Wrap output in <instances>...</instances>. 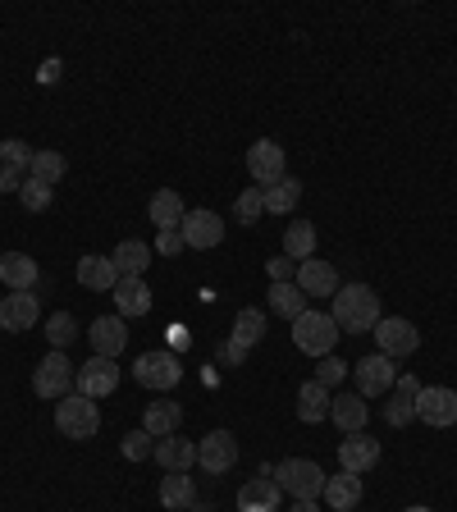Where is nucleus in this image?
<instances>
[{
  "mask_svg": "<svg viewBox=\"0 0 457 512\" xmlns=\"http://www.w3.org/2000/svg\"><path fill=\"white\" fill-rule=\"evenodd\" d=\"M330 403H334V394L325 389V384H316V380H307L298 389V416L307 421V426H316V421H330Z\"/></svg>",
  "mask_w": 457,
  "mask_h": 512,
  "instance_id": "29",
  "label": "nucleus"
},
{
  "mask_svg": "<svg viewBox=\"0 0 457 512\" xmlns=\"http://www.w3.org/2000/svg\"><path fill=\"white\" fill-rule=\"evenodd\" d=\"M151 453H156V435H147V430H128L124 435V458L128 462H147Z\"/></svg>",
  "mask_w": 457,
  "mask_h": 512,
  "instance_id": "39",
  "label": "nucleus"
},
{
  "mask_svg": "<svg viewBox=\"0 0 457 512\" xmlns=\"http://www.w3.org/2000/svg\"><path fill=\"white\" fill-rule=\"evenodd\" d=\"M151 247L142 243V238H124V243L110 252V261H115V270H119V279H142V270L151 266Z\"/></svg>",
  "mask_w": 457,
  "mask_h": 512,
  "instance_id": "23",
  "label": "nucleus"
},
{
  "mask_svg": "<svg viewBox=\"0 0 457 512\" xmlns=\"http://www.w3.org/2000/svg\"><path fill=\"white\" fill-rule=\"evenodd\" d=\"M23 188V179L14 170H5V165H0V192H19Z\"/></svg>",
  "mask_w": 457,
  "mask_h": 512,
  "instance_id": "45",
  "label": "nucleus"
},
{
  "mask_svg": "<svg viewBox=\"0 0 457 512\" xmlns=\"http://www.w3.org/2000/svg\"><path fill=\"white\" fill-rule=\"evenodd\" d=\"M229 339H234L238 348H247V352H252L256 343L266 339V311L243 307V311H238V320H234V330H229Z\"/></svg>",
  "mask_w": 457,
  "mask_h": 512,
  "instance_id": "32",
  "label": "nucleus"
},
{
  "mask_svg": "<svg viewBox=\"0 0 457 512\" xmlns=\"http://www.w3.org/2000/svg\"><path fill=\"white\" fill-rule=\"evenodd\" d=\"M37 78H42V83H55V78H60V60H46L42 69H37Z\"/></svg>",
  "mask_w": 457,
  "mask_h": 512,
  "instance_id": "46",
  "label": "nucleus"
},
{
  "mask_svg": "<svg viewBox=\"0 0 457 512\" xmlns=\"http://www.w3.org/2000/svg\"><path fill=\"white\" fill-rule=\"evenodd\" d=\"M46 339H51V348H55V352H64L69 343L78 339V320L69 316V311H55V316L46 320Z\"/></svg>",
  "mask_w": 457,
  "mask_h": 512,
  "instance_id": "36",
  "label": "nucleus"
},
{
  "mask_svg": "<svg viewBox=\"0 0 457 512\" xmlns=\"http://www.w3.org/2000/svg\"><path fill=\"white\" fill-rule=\"evenodd\" d=\"M416 394H421V380H416V375H398L394 398L384 403V421H389V426H407L416 416Z\"/></svg>",
  "mask_w": 457,
  "mask_h": 512,
  "instance_id": "21",
  "label": "nucleus"
},
{
  "mask_svg": "<svg viewBox=\"0 0 457 512\" xmlns=\"http://www.w3.org/2000/svg\"><path fill=\"white\" fill-rule=\"evenodd\" d=\"M179 426H183V407L170 403V398H160V403H151L147 412H142V430H147V435H156V439L179 435Z\"/></svg>",
  "mask_w": 457,
  "mask_h": 512,
  "instance_id": "27",
  "label": "nucleus"
},
{
  "mask_svg": "<svg viewBox=\"0 0 457 512\" xmlns=\"http://www.w3.org/2000/svg\"><path fill=\"white\" fill-rule=\"evenodd\" d=\"M115 307H119V316H147L151 311V288H147V279H119L115 284Z\"/></svg>",
  "mask_w": 457,
  "mask_h": 512,
  "instance_id": "28",
  "label": "nucleus"
},
{
  "mask_svg": "<svg viewBox=\"0 0 457 512\" xmlns=\"http://www.w3.org/2000/svg\"><path fill=\"white\" fill-rule=\"evenodd\" d=\"M19 202L28 206V211H46V206L55 202V188H46V183H37V179H23Z\"/></svg>",
  "mask_w": 457,
  "mask_h": 512,
  "instance_id": "40",
  "label": "nucleus"
},
{
  "mask_svg": "<svg viewBox=\"0 0 457 512\" xmlns=\"http://www.w3.org/2000/svg\"><path fill=\"white\" fill-rule=\"evenodd\" d=\"M352 375H357V394H362V398H380V394H389V389H394L398 366H394V357L371 352V357H362V362L352 366Z\"/></svg>",
  "mask_w": 457,
  "mask_h": 512,
  "instance_id": "9",
  "label": "nucleus"
},
{
  "mask_svg": "<svg viewBox=\"0 0 457 512\" xmlns=\"http://www.w3.org/2000/svg\"><path fill=\"white\" fill-rule=\"evenodd\" d=\"M416 416L435 430H448L457 421V394L448 384H421V394H416Z\"/></svg>",
  "mask_w": 457,
  "mask_h": 512,
  "instance_id": "8",
  "label": "nucleus"
},
{
  "mask_svg": "<svg viewBox=\"0 0 457 512\" xmlns=\"http://www.w3.org/2000/svg\"><path fill=\"white\" fill-rule=\"evenodd\" d=\"M330 316L348 334H371L380 325V293L371 284H339Z\"/></svg>",
  "mask_w": 457,
  "mask_h": 512,
  "instance_id": "1",
  "label": "nucleus"
},
{
  "mask_svg": "<svg viewBox=\"0 0 457 512\" xmlns=\"http://www.w3.org/2000/svg\"><path fill=\"white\" fill-rule=\"evenodd\" d=\"M275 485L284 494H293V499H316V494L325 490V471L307 458H284L275 467Z\"/></svg>",
  "mask_w": 457,
  "mask_h": 512,
  "instance_id": "5",
  "label": "nucleus"
},
{
  "mask_svg": "<svg viewBox=\"0 0 457 512\" xmlns=\"http://www.w3.org/2000/svg\"><path fill=\"white\" fill-rule=\"evenodd\" d=\"M0 165H5V170H14V174H23L32 165V147H28V142H19V138H5V142H0Z\"/></svg>",
  "mask_w": 457,
  "mask_h": 512,
  "instance_id": "37",
  "label": "nucleus"
},
{
  "mask_svg": "<svg viewBox=\"0 0 457 512\" xmlns=\"http://www.w3.org/2000/svg\"><path fill=\"white\" fill-rule=\"evenodd\" d=\"M37 279H42V270H37V261L23 252H5L0 256V284L10 288V293H32L37 288Z\"/></svg>",
  "mask_w": 457,
  "mask_h": 512,
  "instance_id": "20",
  "label": "nucleus"
},
{
  "mask_svg": "<svg viewBox=\"0 0 457 512\" xmlns=\"http://www.w3.org/2000/svg\"><path fill=\"white\" fill-rule=\"evenodd\" d=\"M293 284H298L307 298H334V293H339V270H334L330 261L311 256V261H302V266H298Z\"/></svg>",
  "mask_w": 457,
  "mask_h": 512,
  "instance_id": "14",
  "label": "nucleus"
},
{
  "mask_svg": "<svg viewBox=\"0 0 457 512\" xmlns=\"http://www.w3.org/2000/svg\"><path fill=\"white\" fill-rule=\"evenodd\" d=\"M279 494L284 490L275 485V476L256 471L243 490H238V512H279Z\"/></svg>",
  "mask_w": 457,
  "mask_h": 512,
  "instance_id": "18",
  "label": "nucleus"
},
{
  "mask_svg": "<svg viewBox=\"0 0 457 512\" xmlns=\"http://www.w3.org/2000/svg\"><path fill=\"white\" fill-rule=\"evenodd\" d=\"M179 234H183V247H197V252H206V247H220L224 220H220L215 211H206V206H197V211L183 215Z\"/></svg>",
  "mask_w": 457,
  "mask_h": 512,
  "instance_id": "12",
  "label": "nucleus"
},
{
  "mask_svg": "<svg viewBox=\"0 0 457 512\" xmlns=\"http://www.w3.org/2000/svg\"><path fill=\"white\" fill-rule=\"evenodd\" d=\"M87 339H92V352H96V357H115V362H119V352L128 348V325H124V316H96L92 330H87Z\"/></svg>",
  "mask_w": 457,
  "mask_h": 512,
  "instance_id": "16",
  "label": "nucleus"
},
{
  "mask_svg": "<svg viewBox=\"0 0 457 512\" xmlns=\"http://www.w3.org/2000/svg\"><path fill=\"white\" fill-rule=\"evenodd\" d=\"M133 375H138L142 389H160V394H170L174 384L183 380V366L174 352H142L138 362H133Z\"/></svg>",
  "mask_w": 457,
  "mask_h": 512,
  "instance_id": "6",
  "label": "nucleus"
},
{
  "mask_svg": "<svg viewBox=\"0 0 457 512\" xmlns=\"http://www.w3.org/2000/svg\"><path fill=\"white\" fill-rule=\"evenodd\" d=\"M247 174H252V183L261 192L275 188V183L284 179V147H279V142H270V138L252 142V147H247Z\"/></svg>",
  "mask_w": 457,
  "mask_h": 512,
  "instance_id": "10",
  "label": "nucleus"
},
{
  "mask_svg": "<svg viewBox=\"0 0 457 512\" xmlns=\"http://www.w3.org/2000/svg\"><path fill=\"white\" fill-rule=\"evenodd\" d=\"M403 512H430V508H421V503H412V508H403Z\"/></svg>",
  "mask_w": 457,
  "mask_h": 512,
  "instance_id": "48",
  "label": "nucleus"
},
{
  "mask_svg": "<svg viewBox=\"0 0 457 512\" xmlns=\"http://www.w3.org/2000/svg\"><path fill=\"white\" fill-rule=\"evenodd\" d=\"M74 384H78V394L92 398V403L96 398H110L119 389V362L115 357H87Z\"/></svg>",
  "mask_w": 457,
  "mask_h": 512,
  "instance_id": "11",
  "label": "nucleus"
},
{
  "mask_svg": "<svg viewBox=\"0 0 457 512\" xmlns=\"http://www.w3.org/2000/svg\"><path fill=\"white\" fill-rule=\"evenodd\" d=\"M375 462H380V439H371L366 430H357V435H348V439L339 444V467L352 471V476L371 471Z\"/></svg>",
  "mask_w": 457,
  "mask_h": 512,
  "instance_id": "17",
  "label": "nucleus"
},
{
  "mask_svg": "<svg viewBox=\"0 0 457 512\" xmlns=\"http://www.w3.org/2000/svg\"><path fill=\"white\" fill-rule=\"evenodd\" d=\"M293 343H298L307 357H330L334 343H339V325H334L330 311H302L293 320Z\"/></svg>",
  "mask_w": 457,
  "mask_h": 512,
  "instance_id": "3",
  "label": "nucleus"
},
{
  "mask_svg": "<svg viewBox=\"0 0 457 512\" xmlns=\"http://www.w3.org/2000/svg\"><path fill=\"white\" fill-rule=\"evenodd\" d=\"M215 357H220L224 366H243V362H247V348H238L234 339H224V343H220V352H215Z\"/></svg>",
  "mask_w": 457,
  "mask_h": 512,
  "instance_id": "44",
  "label": "nucleus"
},
{
  "mask_svg": "<svg viewBox=\"0 0 457 512\" xmlns=\"http://www.w3.org/2000/svg\"><path fill=\"white\" fill-rule=\"evenodd\" d=\"M238 462V439L229 430H211V435L197 444V467L211 471V476H224V471Z\"/></svg>",
  "mask_w": 457,
  "mask_h": 512,
  "instance_id": "13",
  "label": "nucleus"
},
{
  "mask_svg": "<svg viewBox=\"0 0 457 512\" xmlns=\"http://www.w3.org/2000/svg\"><path fill=\"white\" fill-rule=\"evenodd\" d=\"M366 416H371V407H366L362 394H334L330 403V421L339 430H348V435H357V430H366Z\"/></svg>",
  "mask_w": 457,
  "mask_h": 512,
  "instance_id": "25",
  "label": "nucleus"
},
{
  "mask_svg": "<svg viewBox=\"0 0 457 512\" xmlns=\"http://www.w3.org/2000/svg\"><path fill=\"white\" fill-rule=\"evenodd\" d=\"M55 430H60L64 439H96V430H101V412H96L92 398L64 394L60 403H55Z\"/></svg>",
  "mask_w": 457,
  "mask_h": 512,
  "instance_id": "2",
  "label": "nucleus"
},
{
  "mask_svg": "<svg viewBox=\"0 0 457 512\" xmlns=\"http://www.w3.org/2000/svg\"><path fill=\"white\" fill-rule=\"evenodd\" d=\"M320 499L330 503L334 512H348L362 503V476H352V471H343V476H325V490H320Z\"/></svg>",
  "mask_w": 457,
  "mask_h": 512,
  "instance_id": "24",
  "label": "nucleus"
},
{
  "mask_svg": "<svg viewBox=\"0 0 457 512\" xmlns=\"http://www.w3.org/2000/svg\"><path fill=\"white\" fill-rule=\"evenodd\" d=\"M311 252H316V224L311 220H293L284 229V256L288 261H311Z\"/></svg>",
  "mask_w": 457,
  "mask_h": 512,
  "instance_id": "31",
  "label": "nucleus"
},
{
  "mask_svg": "<svg viewBox=\"0 0 457 512\" xmlns=\"http://www.w3.org/2000/svg\"><path fill=\"white\" fill-rule=\"evenodd\" d=\"M78 284L92 288V293H115V284H119L115 261L101 252H83L78 256Z\"/></svg>",
  "mask_w": 457,
  "mask_h": 512,
  "instance_id": "19",
  "label": "nucleus"
},
{
  "mask_svg": "<svg viewBox=\"0 0 457 512\" xmlns=\"http://www.w3.org/2000/svg\"><path fill=\"white\" fill-rule=\"evenodd\" d=\"M74 380H78L74 362H69L64 352H55V348L32 366V389H37V398H64L69 389H74Z\"/></svg>",
  "mask_w": 457,
  "mask_h": 512,
  "instance_id": "4",
  "label": "nucleus"
},
{
  "mask_svg": "<svg viewBox=\"0 0 457 512\" xmlns=\"http://www.w3.org/2000/svg\"><path fill=\"white\" fill-rule=\"evenodd\" d=\"M375 343H380V352L384 357H412L416 348H421V330H416L412 320H403V316H380V325H375Z\"/></svg>",
  "mask_w": 457,
  "mask_h": 512,
  "instance_id": "7",
  "label": "nucleus"
},
{
  "mask_svg": "<svg viewBox=\"0 0 457 512\" xmlns=\"http://www.w3.org/2000/svg\"><path fill=\"white\" fill-rule=\"evenodd\" d=\"M151 458L165 471H192L197 467V444L179 439V435H165V439H156V453H151Z\"/></svg>",
  "mask_w": 457,
  "mask_h": 512,
  "instance_id": "22",
  "label": "nucleus"
},
{
  "mask_svg": "<svg viewBox=\"0 0 457 512\" xmlns=\"http://www.w3.org/2000/svg\"><path fill=\"white\" fill-rule=\"evenodd\" d=\"M288 512H320V508H316V499H293V508Z\"/></svg>",
  "mask_w": 457,
  "mask_h": 512,
  "instance_id": "47",
  "label": "nucleus"
},
{
  "mask_svg": "<svg viewBox=\"0 0 457 512\" xmlns=\"http://www.w3.org/2000/svg\"><path fill=\"white\" fill-rule=\"evenodd\" d=\"M266 270H270V284H288V279L298 275V261H288V256H275Z\"/></svg>",
  "mask_w": 457,
  "mask_h": 512,
  "instance_id": "42",
  "label": "nucleus"
},
{
  "mask_svg": "<svg viewBox=\"0 0 457 512\" xmlns=\"http://www.w3.org/2000/svg\"><path fill=\"white\" fill-rule=\"evenodd\" d=\"M64 170H69V160H64L60 151H32L28 179H37V183H46V188H55V183L64 179Z\"/></svg>",
  "mask_w": 457,
  "mask_h": 512,
  "instance_id": "34",
  "label": "nucleus"
},
{
  "mask_svg": "<svg viewBox=\"0 0 457 512\" xmlns=\"http://www.w3.org/2000/svg\"><path fill=\"white\" fill-rule=\"evenodd\" d=\"M270 311L284 320H298L302 311H307V293H302L293 279H288V284H270Z\"/></svg>",
  "mask_w": 457,
  "mask_h": 512,
  "instance_id": "33",
  "label": "nucleus"
},
{
  "mask_svg": "<svg viewBox=\"0 0 457 512\" xmlns=\"http://www.w3.org/2000/svg\"><path fill=\"white\" fill-rule=\"evenodd\" d=\"M234 215H238V224H256L261 215H266V192H261V188H247L243 197L234 202Z\"/></svg>",
  "mask_w": 457,
  "mask_h": 512,
  "instance_id": "38",
  "label": "nucleus"
},
{
  "mask_svg": "<svg viewBox=\"0 0 457 512\" xmlns=\"http://www.w3.org/2000/svg\"><path fill=\"white\" fill-rule=\"evenodd\" d=\"M156 252L160 256H179L183 252V234H179V229H165V234H156Z\"/></svg>",
  "mask_w": 457,
  "mask_h": 512,
  "instance_id": "43",
  "label": "nucleus"
},
{
  "mask_svg": "<svg viewBox=\"0 0 457 512\" xmlns=\"http://www.w3.org/2000/svg\"><path fill=\"white\" fill-rule=\"evenodd\" d=\"M343 375H348V362H339V357H320L316 366V384H325L334 394V384H343Z\"/></svg>",
  "mask_w": 457,
  "mask_h": 512,
  "instance_id": "41",
  "label": "nucleus"
},
{
  "mask_svg": "<svg viewBox=\"0 0 457 512\" xmlns=\"http://www.w3.org/2000/svg\"><path fill=\"white\" fill-rule=\"evenodd\" d=\"M197 503V485H192L188 471H170L160 480V508L165 512H188Z\"/></svg>",
  "mask_w": 457,
  "mask_h": 512,
  "instance_id": "26",
  "label": "nucleus"
},
{
  "mask_svg": "<svg viewBox=\"0 0 457 512\" xmlns=\"http://www.w3.org/2000/svg\"><path fill=\"white\" fill-rule=\"evenodd\" d=\"M302 197V179H279L275 188H266V215H293V206H298Z\"/></svg>",
  "mask_w": 457,
  "mask_h": 512,
  "instance_id": "35",
  "label": "nucleus"
},
{
  "mask_svg": "<svg viewBox=\"0 0 457 512\" xmlns=\"http://www.w3.org/2000/svg\"><path fill=\"white\" fill-rule=\"evenodd\" d=\"M37 316H42L37 293H5V302H0V330H10V334L32 330V325H37Z\"/></svg>",
  "mask_w": 457,
  "mask_h": 512,
  "instance_id": "15",
  "label": "nucleus"
},
{
  "mask_svg": "<svg viewBox=\"0 0 457 512\" xmlns=\"http://www.w3.org/2000/svg\"><path fill=\"white\" fill-rule=\"evenodd\" d=\"M147 215H151V224H156L160 234H165V229H179L183 224V197L174 188H165V192H156V197H151V206H147Z\"/></svg>",
  "mask_w": 457,
  "mask_h": 512,
  "instance_id": "30",
  "label": "nucleus"
}]
</instances>
